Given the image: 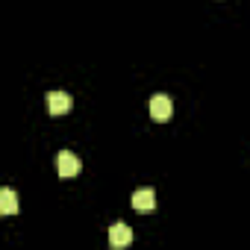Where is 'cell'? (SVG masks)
Returning a JSON list of instances; mask_svg holds the SVG:
<instances>
[{
    "label": "cell",
    "mask_w": 250,
    "mask_h": 250,
    "mask_svg": "<svg viewBox=\"0 0 250 250\" xmlns=\"http://www.w3.org/2000/svg\"><path fill=\"white\" fill-rule=\"evenodd\" d=\"M71 106H74L71 94H65V91H50V94H47V112H50L53 118L68 115V112H71Z\"/></svg>",
    "instance_id": "1"
},
{
    "label": "cell",
    "mask_w": 250,
    "mask_h": 250,
    "mask_svg": "<svg viewBox=\"0 0 250 250\" xmlns=\"http://www.w3.org/2000/svg\"><path fill=\"white\" fill-rule=\"evenodd\" d=\"M56 168H59V177H65V180H71V177H77L80 174V156H74L71 150H62L59 156H56Z\"/></svg>",
    "instance_id": "2"
},
{
    "label": "cell",
    "mask_w": 250,
    "mask_h": 250,
    "mask_svg": "<svg viewBox=\"0 0 250 250\" xmlns=\"http://www.w3.org/2000/svg\"><path fill=\"white\" fill-rule=\"evenodd\" d=\"M171 115H174V100L168 94H156L150 100V118L153 121H168Z\"/></svg>",
    "instance_id": "3"
},
{
    "label": "cell",
    "mask_w": 250,
    "mask_h": 250,
    "mask_svg": "<svg viewBox=\"0 0 250 250\" xmlns=\"http://www.w3.org/2000/svg\"><path fill=\"white\" fill-rule=\"evenodd\" d=\"M130 241H133V229H130L127 224L118 221V224L109 227V244H112V247H127Z\"/></svg>",
    "instance_id": "4"
},
{
    "label": "cell",
    "mask_w": 250,
    "mask_h": 250,
    "mask_svg": "<svg viewBox=\"0 0 250 250\" xmlns=\"http://www.w3.org/2000/svg\"><path fill=\"white\" fill-rule=\"evenodd\" d=\"M153 206H156V191L153 188H139L133 194V209L136 212H150Z\"/></svg>",
    "instance_id": "5"
},
{
    "label": "cell",
    "mask_w": 250,
    "mask_h": 250,
    "mask_svg": "<svg viewBox=\"0 0 250 250\" xmlns=\"http://www.w3.org/2000/svg\"><path fill=\"white\" fill-rule=\"evenodd\" d=\"M0 212H3V215H15L18 212V194L12 188L0 191Z\"/></svg>",
    "instance_id": "6"
}]
</instances>
